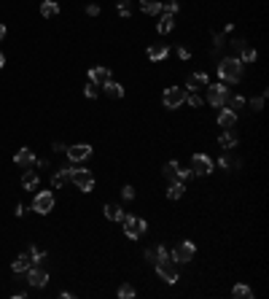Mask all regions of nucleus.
<instances>
[{"label":"nucleus","instance_id":"473e14b6","mask_svg":"<svg viewBox=\"0 0 269 299\" xmlns=\"http://www.w3.org/2000/svg\"><path fill=\"white\" fill-rule=\"evenodd\" d=\"M186 103L191 105V108H199V105H202V97H196L194 92H186Z\"/></svg>","mask_w":269,"mask_h":299},{"label":"nucleus","instance_id":"20e7f679","mask_svg":"<svg viewBox=\"0 0 269 299\" xmlns=\"http://www.w3.org/2000/svg\"><path fill=\"white\" fill-rule=\"evenodd\" d=\"M70 181H73L81 191H91L94 189V175L84 167H70Z\"/></svg>","mask_w":269,"mask_h":299},{"label":"nucleus","instance_id":"7ed1b4c3","mask_svg":"<svg viewBox=\"0 0 269 299\" xmlns=\"http://www.w3.org/2000/svg\"><path fill=\"white\" fill-rule=\"evenodd\" d=\"M121 221H124V235H127L129 240H137V237L146 235V229H148V224L143 221L140 216H132V213H124Z\"/></svg>","mask_w":269,"mask_h":299},{"label":"nucleus","instance_id":"f3484780","mask_svg":"<svg viewBox=\"0 0 269 299\" xmlns=\"http://www.w3.org/2000/svg\"><path fill=\"white\" fill-rule=\"evenodd\" d=\"M207 84H210L207 73H194V76H188V92H196V89H202V86H207Z\"/></svg>","mask_w":269,"mask_h":299},{"label":"nucleus","instance_id":"ea45409f","mask_svg":"<svg viewBox=\"0 0 269 299\" xmlns=\"http://www.w3.org/2000/svg\"><path fill=\"white\" fill-rule=\"evenodd\" d=\"M87 14H89V16H97V14H100V5H97V3L87 5Z\"/></svg>","mask_w":269,"mask_h":299},{"label":"nucleus","instance_id":"2f4dec72","mask_svg":"<svg viewBox=\"0 0 269 299\" xmlns=\"http://www.w3.org/2000/svg\"><path fill=\"white\" fill-rule=\"evenodd\" d=\"M119 297H121V299H132V297H135V289H132L129 283H124L121 289H119Z\"/></svg>","mask_w":269,"mask_h":299},{"label":"nucleus","instance_id":"cd10ccee","mask_svg":"<svg viewBox=\"0 0 269 299\" xmlns=\"http://www.w3.org/2000/svg\"><path fill=\"white\" fill-rule=\"evenodd\" d=\"M105 216H108L110 218V221H121V208H119V205H113V202H110V205H105Z\"/></svg>","mask_w":269,"mask_h":299},{"label":"nucleus","instance_id":"a18cd8bd","mask_svg":"<svg viewBox=\"0 0 269 299\" xmlns=\"http://www.w3.org/2000/svg\"><path fill=\"white\" fill-rule=\"evenodd\" d=\"M3 65H5V57H3V51H0V68H3Z\"/></svg>","mask_w":269,"mask_h":299},{"label":"nucleus","instance_id":"7c9ffc66","mask_svg":"<svg viewBox=\"0 0 269 299\" xmlns=\"http://www.w3.org/2000/svg\"><path fill=\"white\" fill-rule=\"evenodd\" d=\"M240 51H242L240 62H256V57H259V54H256V49H248V46H245V49H240Z\"/></svg>","mask_w":269,"mask_h":299},{"label":"nucleus","instance_id":"37998d69","mask_svg":"<svg viewBox=\"0 0 269 299\" xmlns=\"http://www.w3.org/2000/svg\"><path fill=\"white\" fill-rule=\"evenodd\" d=\"M178 57L180 59H188V49H178Z\"/></svg>","mask_w":269,"mask_h":299},{"label":"nucleus","instance_id":"72a5a7b5","mask_svg":"<svg viewBox=\"0 0 269 299\" xmlns=\"http://www.w3.org/2000/svg\"><path fill=\"white\" fill-rule=\"evenodd\" d=\"M84 95H87L89 100H94L97 95H100V89H97V84H91V81H89V84H87V89H84Z\"/></svg>","mask_w":269,"mask_h":299},{"label":"nucleus","instance_id":"58836bf2","mask_svg":"<svg viewBox=\"0 0 269 299\" xmlns=\"http://www.w3.org/2000/svg\"><path fill=\"white\" fill-rule=\"evenodd\" d=\"M119 14H121V16H129V14H132V11H129V3H127V0H124V3H119Z\"/></svg>","mask_w":269,"mask_h":299},{"label":"nucleus","instance_id":"1a4fd4ad","mask_svg":"<svg viewBox=\"0 0 269 299\" xmlns=\"http://www.w3.org/2000/svg\"><path fill=\"white\" fill-rule=\"evenodd\" d=\"M191 172H194V175H210V172H213V162H210V156L194 154L191 156Z\"/></svg>","mask_w":269,"mask_h":299},{"label":"nucleus","instance_id":"5701e85b","mask_svg":"<svg viewBox=\"0 0 269 299\" xmlns=\"http://www.w3.org/2000/svg\"><path fill=\"white\" fill-rule=\"evenodd\" d=\"M57 14H60V5H57L54 0H43V3H41V16L51 19V16H57Z\"/></svg>","mask_w":269,"mask_h":299},{"label":"nucleus","instance_id":"c03bdc74","mask_svg":"<svg viewBox=\"0 0 269 299\" xmlns=\"http://www.w3.org/2000/svg\"><path fill=\"white\" fill-rule=\"evenodd\" d=\"M5 38V24H0V41Z\"/></svg>","mask_w":269,"mask_h":299},{"label":"nucleus","instance_id":"c756f323","mask_svg":"<svg viewBox=\"0 0 269 299\" xmlns=\"http://www.w3.org/2000/svg\"><path fill=\"white\" fill-rule=\"evenodd\" d=\"M178 167H180L178 162H167V164H165V175H167V181H178Z\"/></svg>","mask_w":269,"mask_h":299},{"label":"nucleus","instance_id":"a878e982","mask_svg":"<svg viewBox=\"0 0 269 299\" xmlns=\"http://www.w3.org/2000/svg\"><path fill=\"white\" fill-rule=\"evenodd\" d=\"M68 181H70V170H60L54 178H51V186H54V189H62Z\"/></svg>","mask_w":269,"mask_h":299},{"label":"nucleus","instance_id":"a19ab883","mask_svg":"<svg viewBox=\"0 0 269 299\" xmlns=\"http://www.w3.org/2000/svg\"><path fill=\"white\" fill-rule=\"evenodd\" d=\"M121 194H124V199H135V189H132V186H124Z\"/></svg>","mask_w":269,"mask_h":299},{"label":"nucleus","instance_id":"4c0bfd02","mask_svg":"<svg viewBox=\"0 0 269 299\" xmlns=\"http://www.w3.org/2000/svg\"><path fill=\"white\" fill-rule=\"evenodd\" d=\"M191 175H194L191 170H186V167H178V181H183V183H186V181H188V178H191Z\"/></svg>","mask_w":269,"mask_h":299},{"label":"nucleus","instance_id":"6e6552de","mask_svg":"<svg viewBox=\"0 0 269 299\" xmlns=\"http://www.w3.org/2000/svg\"><path fill=\"white\" fill-rule=\"evenodd\" d=\"M183 103H186V89H180V86H167L165 108H180Z\"/></svg>","mask_w":269,"mask_h":299},{"label":"nucleus","instance_id":"79ce46f5","mask_svg":"<svg viewBox=\"0 0 269 299\" xmlns=\"http://www.w3.org/2000/svg\"><path fill=\"white\" fill-rule=\"evenodd\" d=\"M54 151H57V154H65V151H68V146H62V143H54Z\"/></svg>","mask_w":269,"mask_h":299},{"label":"nucleus","instance_id":"4468645a","mask_svg":"<svg viewBox=\"0 0 269 299\" xmlns=\"http://www.w3.org/2000/svg\"><path fill=\"white\" fill-rule=\"evenodd\" d=\"M14 162L19 164V167H32V164H35V154H32L30 149H19L16 156H14Z\"/></svg>","mask_w":269,"mask_h":299},{"label":"nucleus","instance_id":"412c9836","mask_svg":"<svg viewBox=\"0 0 269 299\" xmlns=\"http://www.w3.org/2000/svg\"><path fill=\"white\" fill-rule=\"evenodd\" d=\"M218 146H221V149H224V151H229V149H234V146H237V135H234L232 130H226L224 135L218 138Z\"/></svg>","mask_w":269,"mask_h":299},{"label":"nucleus","instance_id":"f257e3e1","mask_svg":"<svg viewBox=\"0 0 269 299\" xmlns=\"http://www.w3.org/2000/svg\"><path fill=\"white\" fill-rule=\"evenodd\" d=\"M156 272H159V278H162V281H167L170 286H173V283H178V262H175V259L173 256H162V259H156Z\"/></svg>","mask_w":269,"mask_h":299},{"label":"nucleus","instance_id":"4be33fe9","mask_svg":"<svg viewBox=\"0 0 269 299\" xmlns=\"http://www.w3.org/2000/svg\"><path fill=\"white\" fill-rule=\"evenodd\" d=\"M183 194H186V186H183V181H173L167 186V197L170 199H180Z\"/></svg>","mask_w":269,"mask_h":299},{"label":"nucleus","instance_id":"9b49d317","mask_svg":"<svg viewBox=\"0 0 269 299\" xmlns=\"http://www.w3.org/2000/svg\"><path fill=\"white\" fill-rule=\"evenodd\" d=\"M27 283L35 286V289H43V286L49 283V272H46V270H38V267H30V270H27Z\"/></svg>","mask_w":269,"mask_h":299},{"label":"nucleus","instance_id":"393cba45","mask_svg":"<svg viewBox=\"0 0 269 299\" xmlns=\"http://www.w3.org/2000/svg\"><path fill=\"white\" fill-rule=\"evenodd\" d=\"M162 256H167V248H165V245H156V248H148V251H146V262H151V264H154L156 259H162Z\"/></svg>","mask_w":269,"mask_h":299},{"label":"nucleus","instance_id":"0eeeda50","mask_svg":"<svg viewBox=\"0 0 269 299\" xmlns=\"http://www.w3.org/2000/svg\"><path fill=\"white\" fill-rule=\"evenodd\" d=\"M32 210H35L38 216L51 213V210H54V194H51V191H38L35 202H32Z\"/></svg>","mask_w":269,"mask_h":299},{"label":"nucleus","instance_id":"a211bd4d","mask_svg":"<svg viewBox=\"0 0 269 299\" xmlns=\"http://www.w3.org/2000/svg\"><path fill=\"white\" fill-rule=\"evenodd\" d=\"M165 57H167V46L165 43L148 46V59H151V62H159V59H165Z\"/></svg>","mask_w":269,"mask_h":299},{"label":"nucleus","instance_id":"dca6fc26","mask_svg":"<svg viewBox=\"0 0 269 299\" xmlns=\"http://www.w3.org/2000/svg\"><path fill=\"white\" fill-rule=\"evenodd\" d=\"M30 267H32V259H30V254H19V256L14 259V264H11V270H14L16 275H19V272H27Z\"/></svg>","mask_w":269,"mask_h":299},{"label":"nucleus","instance_id":"423d86ee","mask_svg":"<svg viewBox=\"0 0 269 299\" xmlns=\"http://www.w3.org/2000/svg\"><path fill=\"white\" fill-rule=\"evenodd\" d=\"M194 254H196V245H194V243H188V240H183V243L175 245L170 256H173L178 264H188V262L194 259Z\"/></svg>","mask_w":269,"mask_h":299},{"label":"nucleus","instance_id":"f704fd0d","mask_svg":"<svg viewBox=\"0 0 269 299\" xmlns=\"http://www.w3.org/2000/svg\"><path fill=\"white\" fill-rule=\"evenodd\" d=\"M165 14H178V0H167V3H165Z\"/></svg>","mask_w":269,"mask_h":299},{"label":"nucleus","instance_id":"c9c22d12","mask_svg":"<svg viewBox=\"0 0 269 299\" xmlns=\"http://www.w3.org/2000/svg\"><path fill=\"white\" fill-rule=\"evenodd\" d=\"M43 256H46V254H43V251H38L35 245H32V248H30V259H32V264H38V262H41Z\"/></svg>","mask_w":269,"mask_h":299},{"label":"nucleus","instance_id":"f8f14e48","mask_svg":"<svg viewBox=\"0 0 269 299\" xmlns=\"http://www.w3.org/2000/svg\"><path fill=\"white\" fill-rule=\"evenodd\" d=\"M108 78H110V70L102 68V65H94V68L89 70V81L97 84V86H102L105 81H108Z\"/></svg>","mask_w":269,"mask_h":299},{"label":"nucleus","instance_id":"9d476101","mask_svg":"<svg viewBox=\"0 0 269 299\" xmlns=\"http://www.w3.org/2000/svg\"><path fill=\"white\" fill-rule=\"evenodd\" d=\"M65 154H68V159H70V162H84V159H89V156H91V146H89V143L70 146V149L65 151Z\"/></svg>","mask_w":269,"mask_h":299},{"label":"nucleus","instance_id":"ddd939ff","mask_svg":"<svg viewBox=\"0 0 269 299\" xmlns=\"http://www.w3.org/2000/svg\"><path fill=\"white\" fill-rule=\"evenodd\" d=\"M234 124H237V114L234 111H229V108H224L218 114V127L221 130H234Z\"/></svg>","mask_w":269,"mask_h":299},{"label":"nucleus","instance_id":"f03ea898","mask_svg":"<svg viewBox=\"0 0 269 299\" xmlns=\"http://www.w3.org/2000/svg\"><path fill=\"white\" fill-rule=\"evenodd\" d=\"M218 76L224 78V81H240L242 78V62H240V57H226V59H221V65H218Z\"/></svg>","mask_w":269,"mask_h":299},{"label":"nucleus","instance_id":"2eb2a0df","mask_svg":"<svg viewBox=\"0 0 269 299\" xmlns=\"http://www.w3.org/2000/svg\"><path fill=\"white\" fill-rule=\"evenodd\" d=\"M102 92H105V95H108V97H113V100L124 97V86H121V84H116L113 78H108V81L102 84Z\"/></svg>","mask_w":269,"mask_h":299},{"label":"nucleus","instance_id":"c85d7f7f","mask_svg":"<svg viewBox=\"0 0 269 299\" xmlns=\"http://www.w3.org/2000/svg\"><path fill=\"white\" fill-rule=\"evenodd\" d=\"M232 297H237V299H251L253 297V291L251 289H248V286H234V289H232Z\"/></svg>","mask_w":269,"mask_h":299},{"label":"nucleus","instance_id":"39448f33","mask_svg":"<svg viewBox=\"0 0 269 299\" xmlns=\"http://www.w3.org/2000/svg\"><path fill=\"white\" fill-rule=\"evenodd\" d=\"M229 100V89L224 84H207V103L213 108H224Z\"/></svg>","mask_w":269,"mask_h":299},{"label":"nucleus","instance_id":"bb28decb","mask_svg":"<svg viewBox=\"0 0 269 299\" xmlns=\"http://www.w3.org/2000/svg\"><path fill=\"white\" fill-rule=\"evenodd\" d=\"M226 105H229V111H234V114H237V111L240 108H245V105H248V100L245 97H232V95H229V100H226Z\"/></svg>","mask_w":269,"mask_h":299},{"label":"nucleus","instance_id":"6ab92c4d","mask_svg":"<svg viewBox=\"0 0 269 299\" xmlns=\"http://www.w3.org/2000/svg\"><path fill=\"white\" fill-rule=\"evenodd\" d=\"M38 181H41V178H38V172H32V170L27 167V172L22 175V186H24L27 191H35V189H38Z\"/></svg>","mask_w":269,"mask_h":299},{"label":"nucleus","instance_id":"e433bc0d","mask_svg":"<svg viewBox=\"0 0 269 299\" xmlns=\"http://www.w3.org/2000/svg\"><path fill=\"white\" fill-rule=\"evenodd\" d=\"M264 97H267V95L253 97V100H251V108H253V111H261V108H264Z\"/></svg>","mask_w":269,"mask_h":299},{"label":"nucleus","instance_id":"aec40b11","mask_svg":"<svg viewBox=\"0 0 269 299\" xmlns=\"http://www.w3.org/2000/svg\"><path fill=\"white\" fill-rule=\"evenodd\" d=\"M140 11H143V14H148V16H154V14H159V11H162V3H159V0H140Z\"/></svg>","mask_w":269,"mask_h":299},{"label":"nucleus","instance_id":"b1692460","mask_svg":"<svg viewBox=\"0 0 269 299\" xmlns=\"http://www.w3.org/2000/svg\"><path fill=\"white\" fill-rule=\"evenodd\" d=\"M175 27V19H173V14H162V19H159V24H156V30L162 32V35H167L170 30Z\"/></svg>","mask_w":269,"mask_h":299}]
</instances>
